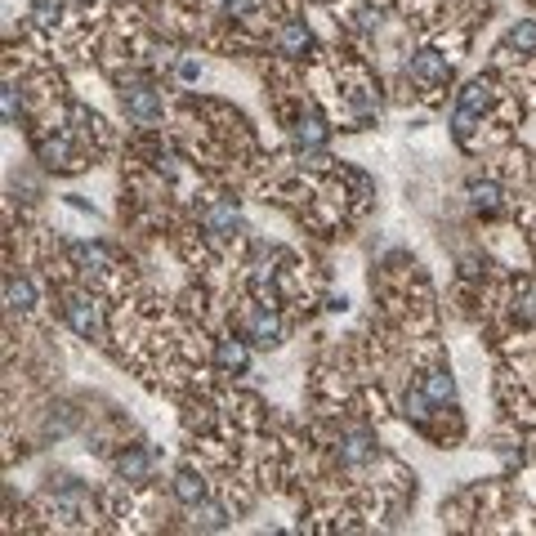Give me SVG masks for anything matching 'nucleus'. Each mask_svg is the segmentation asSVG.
Segmentation results:
<instances>
[{
  "label": "nucleus",
  "mask_w": 536,
  "mask_h": 536,
  "mask_svg": "<svg viewBox=\"0 0 536 536\" xmlns=\"http://www.w3.org/2000/svg\"><path fill=\"white\" fill-rule=\"evenodd\" d=\"M179 501H188V505H197L202 501V479H193V474H179Z\"/></svg>",
  "instance_id": "11"
},
{
  "label": "nucleus",
  "mask_w": 536,
  "mask_h": 536,
  "mask_svg": "<svg viewBox=\"0 0 536 536\" xmlns=\"http://www.w3.org/2000/svg\"><path fill=\"white\" fill-rule=\"evenodd\" d=\"M214 358H219L223 372H246V349L237 340H219V353Z\"/></svg>",
  "instance_id": "7"
},
{
  "label": "nucleus",
  "mask_w": 536,
  "mask_h": 536,
  "mask_svg": "<svg viewBox=\"0 0 536 536\" xmlns=\"http://www.w3.org/2000/svg\"><path fill=\"white\" fill-rule=\"evenodd\" d=\"M277 340H282V322L273 318V313H251V344L268 349V344H277Z\"/></svg>",
  "instance_id": "6"
},
{
  "label": "nucleus",
  "mask_w": 536,
  "mask_h": 536,
  "mask_svg": "<svg viewBox=\"0 0 536 536\" xmlns=\"http://www.w3.org/2000/svg\"><path fill=\"white\" fill-rule=\"evenodd\" d=\"M121 104L134 121H157L161 116V94L148 85V81H125L121 85Z\"/></svg>",
  "instance_id": "1"
},
{
  "label": "nucleus",
  "mask_w": 536,
  "mask_h": 536,
  "mask_svg": "<svg viewBox=\"0 0 536 536\" xmlns=\"http://www.w3.org/2000/svg\"><path fill=\"white\" fill-rule=\"evenodd\" d=\"M505 45H510V50H532V45H536V23H523V27H514Z\"/></svg>",
  "instance_id": "10"
},
{
  "label": "nucleus",
  "mask_w": 536,
  "mask_h": 536,
  "mask_svg": "<svg viewBox=\"0 0 536 536\" xmlns=\"http://www.w3.org/2000/svg\"><path fill=\"white\" fill-rule=\"evenodd\" d=\"M447 72H452V67H447V58H442V54H433V50H425V54H416V58H412V76H416V81H425V85H442V81H447Z\"/></svg>",
  "instance_id": "2"
},
{
  "label": "nucleus",
  "mask_w": 536,
  "mask_h": 536,
  "mask_svg": "<svg viewBox=\"0 0 536 536\" xmlns=\"http://www.w3.org/2000/svg\"><path fill=\"white\" fill-rule=\"evenodd\" d=\"M193 519H197L202 528H223V523H228V514H223L219 505H202V510L193 505Z\"/></svg>",
  "instance_id": "9"
},
{
  "label": "nucleus",
  "mask_w": 536,
  "mask_h": 536,
  "mask_svg": "<svg viewBox=\"0 0 536 536\" xmlns=\"http://www.w3.org/2000/svg\"><path fill=\"white\" fill-rule=\"evenodd\" d=\"M277 50L282 54H304L309 50V27H304L300 18L282 23V32H277Z\"/></svg>",
  "instance_id": "5"
},
{
  "label": "nucleus",
  "mask_w": 536,
  "mask_h": 536,
  "mask_svg": "<svg viewBox=\"0 0 536 536\" xmlns=\"http://www.w3.org/2000/svg\"><path fill=\"white\" fill-rule=\"evenodd\" d=\"M5 295H9L14 309H32V286L23 277H5Z\"/></svg>",
  "instance_id": "8"
},
{
  "label": "nucleus",
  "mask_w": 536,
  "mask_h": 536,
  "mask_svg": "<svg viewBox=\"0 0 536 536\" xmlns=\"http://www.w3.org/2000/svg\"><path fill=\"white\" fill-rule=\"evenodd\" d=\"M116 470H121V479L144 482L148 474H153V456H148L144 447H125V452H121V461H116Z\"/></svg>",
  "instance_id": "4"
},
{
  "label": "nucleus",
  "mask_w": 536,
  "mask_h": 536,
  "mask_svg": "<svg viewBox=\"0 0 536 536\" xmlns=\"http://www.w3.org/2000/svg\"><path fill=\"white\" fill-rule=\"evenodd\" d=\"M223 9H228L233 18H246V14H255V9H260V0H223Z\"/></svg>",
  "instance_id": "12"
},
{
  "label": "nucleus",
  "mask_w": 536,
  "mask_h": 536,
  "mask_svg": "<svg viewBox=\"0 0 536 536\" xmlns=\"http://www.w3.org/2000/svg\"><path fill=\"white\" fill-rule=\"evenodd\" d=\"M63 309H67V322H72V326H76V331H81L85 340H94V335H99V313H94V304H90V300L72 295V300H67Z\"/></svg>",
  "instance_id": "3"
}]
</instances>
